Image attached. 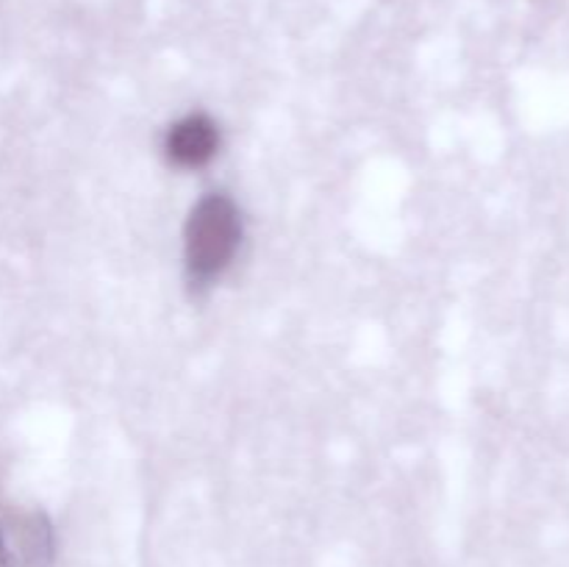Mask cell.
<instances>
[{
  "label": "cell",
  "mask_w": 569,
  "mask_h": 567,
  "mask_svg": "<svg viewBox=\"0 0 569 567\" xmlns=\"http://www.w3.org/2000/svg\"><path fill=\"white\" fill-rule=\"evenodd\" d=\"M242 239V220L226 195H206L187 222V265L192 278L211 281L233 259Z\"/></svg>",
  "instance_id": "cell-1"
},
{
  "label": "cell",
  "mask_w": 569,
  "mask_h": 567,
  "mask_svg": "<svg viewBox=\"0 0 569 567\" xmlns=\"http://www.w3.org/2000/svg\"><path fill=\"white\" fill-rule=\"evenodd\" d=\"M53 550V526L42 511L0 515V567H50Z\"/></svg>",
  "instance_id": "cell-2"
},
{
  "label": "cell",
  "mask_w": 569,
  "mask_h": 567,
  "mask_svg": "<svg viewBox=\"0 0 569 567\" xmlns=\"http://www.w3.org/2000/svg\"><path fill=\"white\" fill-rule=\"evenodd\" d=\"M220 145V131L206 115H189L167 133V156L181 167H203Z\"/></svg>",
  "instance_id": "cell-3"
}]
</instances>
